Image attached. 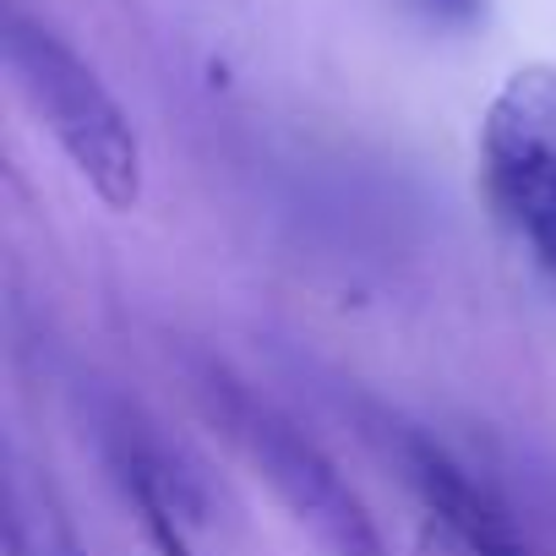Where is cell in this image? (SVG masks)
I'll use <instances>...</instances> for the list:
<instances>
[{
	"mask_svg": "<svg viewBox=\"0 0 556 556\" xmlns=\"http://www.w3.org/2000/svg\"><path fill=\"white\" fill-rule=\"evenodd\" d=\"M7 66L39 126L88 180V191L110 213H131L142 202V137L121 99L104 88V77L55 28L23 12H12L7 23Z\"/></svg>",
	"mask_w": 556,
	"mask_h": 556,
	"instance_id": "cell-1",
	"label": "cell"
},
{
	"mask_svg": "<svg viewBox=\"0 0 556 556\" xmlns=\"http://www.w3.org/2000/svg\"><path fill=\"white\" fill-rule=\"evenodd\" d=\"M207 404H213V420L229 431V442L245 453L251 475L290 507L301 529H312L323 556H393L366 502L350 491V480L333 469V458L312 437H301L278 409H267L262 399L218 377L207 382Z\"/></svg>",
	"mask_w": 556,
	"mask_h": 556,
	"instance_id": "cell-2",
	"label": "cell"
},
{
	"mask_svg": "<svg viewBox=\"0 0 556 556\" xmlns=\"http://www.w3.org/2000/svg\"><path fill=\"white\" fill-rule=\"evenodd\" d=\"M480 186L529 262L556 285V61L502 77L480 115Z\"/></svg>",
	"mask_w": 556,
	"mask_h": 556,
	"instance_id": "cell-3",
	"label": "cell"
},
{
	"mask_svg": "<svg viewBox=\"0 0 556 556\" xmlns=\"http://www.w3.org/2000/svg\"><path fill=\"white\" fill-rule=\"evenodd\" d=\"M404 480L415 485L420 507L469 551V556H523V534L513 529L507 507L437 442L404 437Z\"/></svg>",
	"mask_w": 556,
	"mask_h": 556,
	"instance_id": "cell-4",
	"label": "cell"
},
{
	"mask_svg": "<svg viewBox=\"0 0 556 556\" xmlns=\"http://www.w3.org/2000/svg\"><path fill=\"white\" fill-rule=\"evenodd\" d=\"M110 469H115V485L142 529V540L153 545V556H197L191 545V502L180 491V480L169 475V464L142 447L137 437H115L110 442Z\"/></svg>",
	"mask_w": 556,
	"mask_h": 556,
	"instance_id": "cell-5",
	"label": "cell"
},
{
	"mask_svg": "<svg viewBox=\"0 0 556 556\" xmlns=\"http://www.w3.org/2000/svg\"><path fill=\"white\" fill-rule=\"evenodd\" d=\"M7 556H88L77 529L45 502L12 485V513H7Z\"/></svg>",
	"mask_w": 556,
	"mask_h": 556,
	"instance_id": "cell-6",
	"label": "cell"
},
{
	"mask_svg": "<svg viewBox=\"0 0 556 556\" xmlns=\"http://www.w3.org/2000/svg\"><path fill=\"white\" fill-rule=\"evenodd\" d=\"M415 7L426 17H437V23H475L485 0H415Z\"/></svg>",
	"mask_w": 556,
	"mask_h": 556,
	"instance_id": "cell-7",
	"label": "cell"
}]
</instances>
